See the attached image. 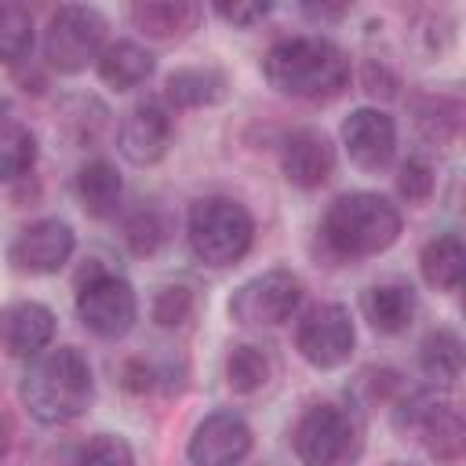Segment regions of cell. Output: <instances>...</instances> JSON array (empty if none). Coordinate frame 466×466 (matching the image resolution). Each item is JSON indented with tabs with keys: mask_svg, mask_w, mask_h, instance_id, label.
Segmentation results:
<instances>
[{
	"mask_svg": "<svg viewBox=\"0 0 466 466\" xmlns=\"http://www.w3.org/2000/svg\"><path fill=\"white\" fill-rule=\"evenodd\" d=\"M269 87L299 102H328L350 87V58L328 36H280L262 58Z\"/></svg>",
	"mask_w": 466,
	"mask_h": 466,
	"instance_id": "obj_1",
	"label": "cell"
},
{
	"mask_svg": "<svg viewBox=\"0 0 466 466\" xmlns=\"http://www.w3.org/2000/svg\"><path fill=\"white\" fill-rule=\"evenodd\" d=\"M22 408L40 426H66L80 419L95 400V375L76 346H55L33 357L18 382Z\"/></svg>",
	"mask_w": 466,
	"mask_h": 466,
	"instance_id": "obj_2",
	"label": "cell"
},
{
	"mask_svg": "<svg viewBox=\"0 0 466 466\" xmlns=\"http://www.w3.org/2000/svg\"><path fill=\"white\" fill-rule=\"evenodd\" d=\"M400 237V211L390 197L371 189L342 193L320 215V240L331 258L357 262L386 251Z\"/></svg>",
	"mask_w": 466,
	"mask_h": 466,
	"instance_id": "obj_3",
	"label": "cell"
},
{
	"mask_svg": "<svg viewBox=\"0 0 466 466\" xmlns=\"http://www.w3.org/2000/svg\"><path fill=\"white\" fill-rule=\"evenodd\" d=\"M186 240L204 266H237L255 244V218L233 197H200L189 204Z\"/></svg>",
	"mask_w": 466,
	"mask_h": 466,
	"instance_id": "obj_4",
	"label": "cell"
},
{
	"mask_svg": "<svg viewBox=\"0 0 466 466\" xmlns=\"http://www.w3.org/2000/svg\"><path fill=\"white\" fill-rule=\"evenodd\" d=\"M393 430L415 437L437 462H459L466 448L462 411L441 390H415L393 408Z\"/></svg>",
	"mask_w": 466,
	"mask_h": 466,
	"instance_id": "obj_5",
	"label": "cell"
},
{
	"mask_svg": "<svg viewBox=\"0 0 466 466\" xmlns=\"http://www.w3.org/2000/svg\"><path fill=\"white\" fill-rule=\"evenodd\" d=\"M76 317L98 339H124L138 320V295L120 273L91 258L76 277Z\"/></svg>",
	"mask_w": 466,
	"mask_h": 466,
	"instance_id": "obj_6",
	"label": "cell"
},
{
	"mask_svg": "<svg viewBox=\"0 0 466 466\" xmlns=\"http://www.w3.org/2000/svg\"><path fill=\"white\" fill-rule=\"evenodd\" d=\"M106 36H109V22L98 7L62 4L58 11H51L44 29V62L47 69L66 76L84 73L106 51Z\"/></svg>",
	"mask_w": 466,
	"mask_h": 466,
	"instance_id": "obj_7",
	"label": "cell"
},
{
	"mask_svg": "<svg viewBox=\"0 0 466 466\" xmlns=\"http://www.w3.org/2000/svg\"><path fill=\"white\" fill-rule=\"evenodd\" d=\"M357 444L360 430L353 415L328 400L309 404L291 430V448L302 466H346L357 455Z\"/></svg>",
	"mask_w": 466,
	"mask_h": 466,
	"instance_id": "obj_8",
	"label": "cell"
},
{
	"mask_svg": "<svg viewBox=\"0 0 466 466\" xmlns=\"http://www.w3.org/2000/svg\"><path fill=\"white\" fill-rule=\"evenodd\" d=\"M299 302H302V280L291 269H266L233 291L229 320L240 328H277L295 317Z\"/></svg>",
	"mask_w": 466,
	"mask_h": 466,
	"instance_id": "obj_9",
	"label": "cell"
},
{
	"mask_svg": "<svg viewBox=\"0 0 466 466\" xmlns=\"http://www.w3.org/2000/svg\"><path fill=\"white\" fill-rule=\"evenodd\" d=\"M353 342H357L353 317L339 302H317L295 324V350H299V357L309 368H320V371L342 368L350 360V353H353Z\"/></svg>",
	"mask_w": 466,
	"mask_h": 466,
	"instance_id": "obj_10",
	"label": "cell"
},
{
	"mask_svg": "<svg viewBox=\"0 0 466 466\" xmlns=\"http://www.w3.org/2000/svg\"><path fill=\"white\" fill-rule=\"evenodd\" d=\"M76 248V233L69 222L62 218H36L25 229H18V237L7 244V262L18 273H33V277H47L58 273Z\"/></svg>",
	"mask_w": 466,
	"mask_h": 466,
	"instance_id": "obj_11",
	"label": "cell"
},
{
	"mask_svg": "<svg viewBox=\"0 0 466 466\" xmlns=\"http://www.w3.org/2000/svg\"><path fill=\"white\" fill-rule=\"evenodd\" d=\"M251 451V426L237 411L204 415L186 444V459L193 466H237Z\"/></svg>",
	"mask_w": 466,
	"mask_h": 466,
	"instance_id": "obj_12",
	"label": "cell"
},
{
	"mask_svg": "<svg viewBox=\"0 0 466 466\" xmlns=\"http://www.w3.org/2000/svg\"><path fill=\"white\" fill-rule=\"evenodd\" d=\"M342 146L360 171H382L397 153V124L390 113L360 106L342 120Z\"/></svg>",
	"mask_w": 466,
	"mask_h": 466,
	"instance_id": "obj_13",
	"label": "cell"
},
{
	"mask_svg": "<svg viewBox=\"0 0 466 466\" xmlns=\"http://www.w3.org/2000/svg\"><path fill=\"white\" fill-rule=\"evenodd\" d=\"M116 146L120 153L138 164V167H149L157 164L167 146H171V113L164 102L157 98H142L127 109V116L120 120V135H116Z\"/></svg>",
	"mask_w": 466,
	"mask_h": 466,
	"instance_id": "obj_14",
	"label": "cell"
},
{
	"mask_svg": "<svg viewBox=\"0 0 466 466\" xmlns=\"http://www.w3.org/2000/svg\"><path fill=\"white\" fill-rule=\"evenodd\" d=\"M55 339V313L44 302L22 299L0 309V346L7 357L33 360L40 357Z\"/></svg>",
	"mask_w": 466,
	"mask_h": 466,
	"instance_id": "obj_15",
	"label": "cell"
},
{
	"mask_svg": "<svg viewBox=\"0 0 466 466\" xmlns=\"http://www.w3.org/2000/svg\"><path fill=\"white\" fill-rule=\"evenodd\" d=\"M280 171L299 189H320L335 171V149L324 131L299 127L280 142Z\"/></svg>",
	"mask_w": 466,
	"mask_h": 466,
	"instance_id": "obj_16",
	"label": "cell"
},
{
	"mask_svg": "<svg viewBox=\"0 0 466 466\" xmlns=\"http://www.w3.org/2000/svg\"><path fill=\"white\" fill-rule=\"evenodd\" d=\"M127 18L149 40H182L200 25L204 7L189 0H138L127 7Z\"/></svg>",
	"mask_w": 466,
	"mask_h": 466,
	"instance_id": "obj_17",
	"label": "cell"
},
{
	"mask_svg": "<svg viewBox=\"0 0 466 466\" xmlns=\"http://www.w3.org/2000/svg\"><path fill=\"white\" fill-rule=\"evenodd\" d=\"M229 95V76L215 66H182L164 80V102L175 109L218 106Z\"/></svg>",
	"mask_w": 466,
	"mask_h": 466,
	"instance_id": "obj_18",
	"label": "cell"
},
{
	"mask_svg": "<svg viewBox=\"0 0 466 466\" xmlns=\"http://www.w3.org/2000/svg\"><path fill=\"white\" fill-rule=\"evenodd\" d=\"M76 200L91 218H113L120 211V197H124V178L120 171L106 160V157H91L76 167L73 178Z\"/></svg>",
	"mask_w": 466,
	"mask_h": 466,
	"instance_id": "obj_19",
	"label": "cell"
},
{
	"mask_svg": "<svg viewBox=\"0 0 466 466\" xmlns=\"http://www.w3.org/2000/svg\"><path fill=\"white\" fill-rule=\"evenodd\" d=\"M360 313L379 335H400L415 320V291L411 284H371L360 295Z\"/></svg>",
	"mask_w": 466,
	"mask_h": 466,
	"instance_id": "obj_20",
	"label": "cell"
},
{
	"mask_svg": "<svg viewBox=\"0 0 466 466\" xmlns=\"http://www.w3.org/2000/svg\"><path fill=\"white\" fill-rule=\"evenodd\" d=\"M153 55L135 44V40H116V44H106V51L98 55L95 69L102 76L106 87L113 91H135L138 84H146L153 76Z\"/></svg>",
	"mask_w": 466,
	"mask_h": 466,
	"instance_id": "obj_21",
	"label": "cell"
},
{
	"mask_svg": "<svg viewBox=\"0 0 466 466\" xmlns=\"http://www.w3.org/2000/svg\"><path fill=\"white\" fill-rule=\"evenodd\" d=\"M462 266H466V248H462L459 233H441V237L426 240L419 251V273L433 291H444V295L459 291Z\"/></svg>",
	"mask_w": 466,
	"mask_h": 466,
	"instance_id": "obj_22",
	"label": "cell"
},
{
	"mask_svg": "<svg viewBox=\"0 0 466 466\" xmlns=\"http://www.w3.org/2000/svg\"><path fill=\"white\" fill-rule=\"evenodd\" d=\"M419 368L433 390H451L462 379V339L451 328H437L419 342Z\"/></svg>",
	"mask_w": 466,
	"mask_h": 466,
	"instance_id": "obj_23",
	"label": "cell"
},
{
	"mask_svg": "<svg viewBox=\"0 0 466 466\" xmlns=\"http://www.w3.org/2000/svg\"><path fill=\"white\" fill-rule=\"evenodd\" d=\"M36 164V135L7 106H0V182H18Z\"/></svg>",
	"mask_w": 466,
	"mask_h": 466,
	"instance_id": "obj_24",
	"label": "cell"
},
{
	"mask_svg": "<svg viewBox=\"0 0 466 466\" xmlns=\"http://www.w3.org/2000/svg\"><path fill=\"white\" fill-rule=\"evenodd\" d=\"M411 113H415L419 135L437 146H448L462 127V102L451 95H419L411 102Z\"/></svg>",
	"mask_w": 466,
	"mask_h": 466,
	"instance_id": "obj_25",
	"label": "cell"
},
{
	"mask_svg": "<svg viewBox=\"0 0 466 466\" xmlns=\"http://www.w3.org/2000/svg\"><path fill=\"white\" fill-rule=\"evenodd\" d=\"M167 240H171V218H167L160 208L146 204V208H138V211H131V215L124 218V244H127L131 255L149 258V255H157Z\"/></svg>",
	"mask_w": 466,
	"mask_h": 466,
	"instance_id": "obj_26",
	"label": "cell"
},
{
	"mask_svg": "<svg viewBox=\"0 0 466 466\" xmlns=\"http://www.w3.org/2000/svg\"><path fill=\"white\" fill-rule=\"evenodd\" d=\"M33 51V15L18 0H0V66H22Z\"/></svg>",
	"mask_w": 466,
	"mask_h": 466,
	"instance_id": "obj_27",
	"label": "cell"
},
{
	"mask_svg": "<svg viewBox=\"0 0 466 466\" xmlns=\"http://www.w3.org/2000/svg\"><path fill=\"white\" fill-rule=\"evenodd\" d=\"M269 371H273V364H269L266 350H258L251 342H240V346H233L226 353V382H229L233 393L262 390L269 382Z\"/></svg>",
	"mask_w": 466,
	"mask_h": 466,
	"instance_id": "obj_28",
	"label": "cell"
},
{
	"mask_svg": "<svg viewBox=\"0 0 466 466\" xmlns=\"http://www.w3.org/2000/svg\"><path fill=\"white\" fill-rule=\"evenodd\" d=\"M106 116H109V109L98 98H84L80 95V98H69L62 106V131L69 135L73 146H91L106 131V124H109Z\"/></svg>",
	"mask_w": 466,
	"mask_h": 466,
	"instance_id": "obj_29",
	"label": "cell"
},
{
	"mask_svg": "<svg viewBox=\"0 0 466 466\" xmlns=\"http://www.w3.org/2000/svg\"><path fill=\"white\" fill-rule=\"evenodd\" d=\"M69 466H135V451L116 433H95L76 448Z\"/></svg>",
	"mask_w": 466,
	"mask_h": 466,
	"instance_id": "obj_30",
	"label": "cell"
},
{
	"mask_svg": "<svg viewBox=\"0 0 466 466\" xmlns=\"http://www.w3.org/2000/svg\"><path fill=\"white\" fill-rule=\"evenodd\" d=\"M197 309V295L193 288L186 284H164L157 295H153V306H149V317L157 328H182Z\"/></svg>",
	"mask_w": 466,
	"mask_h": 466,
	"instance_id": "obj_31",
	"label": "cell"
},
{
	"mask_svg": "<svg viewBox=\"0 0 466 466\" xmlns=\"http://www.w3.org/2000/svg\"><path fill=\"white\" fill-rule=\"evenodd\" d=\"M433 167L422 160V157H408L400 167H397V197L404 204H426L433 197Z\"/></svg>",
	"mask_w": 466,
	"mask_h": 466,
	"instance_id": "obj_32",
	"label": "cell"
},
{
	"mask_svg": "<svg viewBox=\"0 0 466 466\" xmlns=\"http://www.w3.org/2000/svg\"><path fill=\"white\" fill-rule=\"evenodd\" d=\"M360 84H364V91H368L371 98H382V102L397 98V87H400L397 73H393L386 62H375V58L364 62V69H360Z\"/></svg>",
	"mask_w": 466,
	"mask_h": 466,
	"instance_id": "obj_33",
	"label": "cell"
},
{
	"mask_svg": "<svg viewBox=\"0 0 466 466\" xmlns=\"http://www.w3.org/2000/svg\"><path fill=\"white\" fill-rule=\"evenodd\" d=\"M215 15L237 29H251L269 15V4H215Z\"/></svg>",
	"mask_w": 466,
	"mask_h": 466,
	"instance_id": "obj_34",
	"label": "cell"
},
{
	"mask_svg": "<svg viewBox=\"0 0 466 466\" xmlns=\"http://www.w3.org/2000/svg\"><path fill=\"white\" fill-rule=\"evenodd\" d=\"M153 382H157V371L146 360H127L124 364V386L131 393H146V390H153Z\"/></svg>",
	"mask_w": 466,
	"mask_h": 466,
	"instance_id": "obj_35",
	"label": "cell"
},
{
	"mask_svg": "<svg viewBox=\"0 0 466 466\" xmlns=\"http://www.w3.org/2000/svg\"><path fill=\"white\" fill-rule=\"evenodd\" d=\"M11 441H15V422H11V415H7V408L0 404V459L7 455V448H11Z\"/></svg>",
	"mask_w": 466,
	"mask_h": 466,
	"instance_id": "obj_36",
	"label": "cell"
},
{
	"mask_svg": "<svg viewBox=\"0 0 466 466\" xmlns=\"http://www.w3.org/2000/svg\"><path fill=\"white\" fill-rule=\"evenodd\" d=\"M302 11H306L309 18H328V22H335V18H342V15H346V7H324V4H320V7H313V4H306Z\"/></svg>",
	"mask_w": 466,
	"mask_h": 466,
	"instance_id": "obj_37",
	"label": "cell"
},
{
	"mask_svg": "<svg viewBox=\"0 0 466 466\" xmlns=\"http://www.w3.org/2000/svg\"><path fill=\"white\" fill-rule=\"evenodd\" d=\"M390 466H408V462H390Z\"/></svg>",
	"mask_w": 466,
	"mask_h": 466,
	"instance_id": "obj_38",
	"label": "cell"
}]
</instances>
